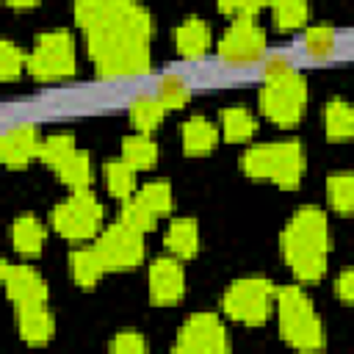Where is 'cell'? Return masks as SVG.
Segmentation results:
<instances>
[{
	"mask_svg": "<svg viewBox=\"0 0 354 354\" xmlns=\"http://www.w3.org/2000/svg\"><path fill=\"white\" fill-rule=\"evenodd\" d=\"M75 22L100 80L149 72L152 14L138 0H75Z\"/></svg>",
	"mask_w": 354,
	"mask_h": 354,
	"instance_id": "1",
	"label": "cell"
},
{
	"mask_svg": "<svg viewBox=\"0 0 354 354\" xmlns=\"http://www.w3.org/2000/svg\"><path fill=\"white\" fill-rule=\"evenodd\" d=\"M279 249L293 277L301 282H318L326 274L329 254V218L315 205H301L279 235Z\"/></svg>",
	"mask_w": 354,
	"mask_h": 354,
	"instance_id": "2",
	"label": "cell"
},
{
	"mask_svg": "<svg viewBox=\"0 0 354 354\" xmlns=\"http://www.w3.org/2000/svg\"><path fill=\"white\" fill-rule=\"evenodd\" d=\"M260 77H263V86L257 91L260 113L277 127H296L307 105V80L293 66L290 55L268 53L260 61Z\"/></svg>",
	"mask_w": 354,
	"mask_h": 354,
	"instance_id": "3",
	"label": "cell"
},
{
	"mask_svg": "<svg viewBox=\"0 0 354 354\" xmlns=\"http://www.w3.org/2000/svg\"><path fill=\"white\" fill-rule=\"evenodd\" d=\"M241 169L252 180H266L282 191H296L304 174V149L296 138L254 144L241 155Z\"/></svg>",
	"mask_w": 354,
	"mask_h": 354,
	"instance_id": "4",
	"label": "cell"
},
{
	"mask_svg": "<svg viewBox=\"0 0 354 354\" xmlns=\"http://www.w3.org/2000/svg\"><path fill=\"white\" fill-rule=\"evenodd\" d=\"M277 324L279 337L296 351H321L326 343L324 324L299 285L277 288Z\"/></svg>",
	"mask_w": 354,
	"mask_h": 354,
	"instance_id": "5",
	"label": "cell"
},
{
	"mask_svg": "<svg viewBox=\"0 0 354 354\" xmlns=\"http://www.w3.org/2000/svg\"><path fill=\"white\" fill-rule=\"evenodd\" d=\"M221 313L243 326H260L277 313V285L266 277H241L224 290Z\"/></svg>",
	"mask_w": 354,
	"mask_h": 354,
	"instance_id": "6",
	"label": "cell"
},
{
	"mask_svg": "<svg viewBox=\"0 0 354 354\" xmlns=\"http://www.w3.org/2000/svg\"><path fill=\"white\" fill-rule=\"evenodd\" d=\"M25 69L30 72V77H36L41 83H58V80L72 77L75 69H77L72 33L64 30V28L39 33L33 39L30 53H28Z\"/></svg>",
	"mask_w": 354,
	"mask_h": 354,
	"instance_id": "7",
	"label": "cell"
},
{
	"mask_svg": "<svg viewBox=\"0 0 354 354\" xmlns=\"http://www.w3.org/2000/svg\"><path fill=\"white\" fill-rule=\"evenodd\" d=\"M50 224L66 241H94L102 230V205L88 188L72 191L50 210Z\"/></svg>",
	"mask_w": 354,
	"mask_h": 354,
	"instance_id": "8",
	"label": "cell"
},
{
	"mask_svg": "<svg viewBox=\"0 0 354 354\" xmlns=\"http://www.w3.org/2000/svg\"><path fill=\"white\" fill-rule=\"evenodd\" d=\"M218 61L227 66H252L260 64L268 55L266 33L254 22V17H235L227 30L221 33V41L216 44Z\"/></svg>",
	"mask_w": 354,
	"mask_h": 354,
	"instance_id": "9",
	"label": "cell"
},
{
	"mask_svg": "<svg viewBox=\"0 0 354 354\" xmlns=\"http://www.w3.org/2000/svg\"><path fill=\"white\" fill-rule=\"evenodd\" d=\"M94 249L108 271H130L144 260V232L119 218L111 227L100 230V235L94 238Z\"/></svg>",
	"mask_w": 354,
	"mask_h": 354,
	"instance_id": "10",
	"label": "cell"
},
{
	"mask_svg": "<svg viewBox=\"0 0 354 354\" xmlns=\"http://www.w3.org/2000/svg\"><path fill=\"white\" fill-rule=\"evenodd\" d=\"M174 351L180 354H224L230 351V337L216 313H194L183 321Z\"/></svg>",
	"mask_w": 354,
	"mask_h": 354,
	"instance_id": "11",
	"label": "cell"
},
{
	"mask_svg": "<svg viewBox=\"0 0 354 354\" xmlns=\"http://www.w3.org/2000/svg\"><path fill=\"white\" fill-rule=\"evenodd\" d=\"M147 288H149V301L155 307H171L180 304L185 296V268L183 260L174 254H160L149 263L147 271Z\"/></svg>",
	"mask_w": 354,
	"mask_h": 354,
	"instance_id": "12",
	"label": "cell"
},
{
	"mask_svg": "<svg viewBox=\"0 0 354 354\" xmlns=\"http://www.w3.org/2000/svg\"><path fill=\"white\" fill-rule=\"evenodd\" d=\"M41 152V136L39 124L33 122H17L0 136V160L8 169H25L33 158Z\"/></svg>",
	"mask_w": 354,
	"mask_h": 354,
	"instance_id": "13",
	"label": "cell"
},
{
	"mask_svg": "<svg viewBox=\"0 0 354 354\" xmlns=\"http://www.w3.org/2000/svg\"><path fill=\"white\" fill-rule=\"evenodd\" d=\"M0 277H3L6 293L14 301V307H19V304H44L47 301V282L36 268L3 260L0 263Z\"/></svg>",
	"mask_w": 354,
	"mask_h": 354,
	"instance_id": "14",
	"label": "cell"
},
{
	"mask_svg": "<svg viewBox=\"0 0 354 354\" xmlns=\"http://www.w3.org/2000/svg\"><path fill=\"white\" fill-rule=\"evenodd\" d=\"M171 41H174V50L180 53V58L199 61L207 55V50L213 44V33H210V25L205 19L188 17L171 30Z\"/></svg>",
	"mask_w": 354,
	"mask_h": 354,
	"instance_id": "15",
	"label": "cell"
},
{
	"mask_svg": "<svg viewBox=\"0 0 354 354\" xmlns=\"http://www.w3.org/2000/svg\"><path fill=\"white\" fill-rule=\"evenodd\" d=\"M17 332L28 346H44L55 335V318L44 304H19Z\"/></svg>",
	"mask_w": 354,
	"mask_h": 354,
	"instance_id": "16",
	"label": "cell"
},
{
	"mask_svg": "<svg viewBox=\"0 0 354 354\" xmlns=\"http://www.w3.org/2000/svg\"><path fill=\"white\" fill-rule=\"evenodd\" d=\"M218 127L207 119V116H202V113H194V116H188L185 122H183V127H180V138H183V152L185 155H191V158H199V155H207V152H213L216 149V144H218Z\"/></svg>",
	"mask_w": 354,
	"mask_h": 354,
	"instance_id": "17",
	"label": "cell"
},
{
	"mask_svg": "<svg viewBox=\"0 0 354 354\" xmlns=\"http://www.w3.org/2000/svg\"><path fill=\"white\" fill-rule=\"evenodd\" d=\"M44 241H47V230H44V221L39 216L22 213L11 221V243H14L17 254L36 257L44 249Z\"/></svg>",
	"mask_w": 354,
	"mask_h": 354,
	"instance_id": "18",
	"label": "cell"
},
{
	"mask_svg": "<svg viewBox=\"0 0 354 354\" xmlns=\"http://www.w3.org/2000/svg\"><path fill=\"white\" fill-rule=\"evenodd\" d=\"M163 243L169 249V254L180 257V260H191L199 252V227L194 218L183 216V218H171L163 235Z\"/></svg>",
	"mask_w": 354,
	"mask_h": 354,
	"instance_id": "19",
	"label": "cell"
},
{
	"mask_svg": "<svg viewBox=\"0 0 354 354\" xmlns=\"http://www.w3.org/2000/svg\"><path fill=\"white\" fill-rule=\"evenodd\" d=\"M130 111V122L138 133H152L155 127H160L163 116H166V105L158 100L155 91H138L130 97L127 102Z\"/></svg>",
	"mask_w": 354,
	"mask_h": 354,
	"instance_id": "20",
	"label": "cell"
},
{
	"mask_svg": "<svg viewBox=\"0 0 354 354\" xmlns=\"http://www.w3.org/2000/svg\"><path fill=\"white\" fill-rule=\"evenodd\" d=\"M324 133L335 144L354 138V105L343 97H332L324 105Z\"/></svg>",
	"mask_w": 354,
	"mask_h": 354,
	"instance_id": "21",
	"label": "cell"
},
{
	"mask_svg": "<svg viewBox=\"0 0 354 354\" xmlns=\"http://www.w3.org/2000/svg\"><path fill=\"white\" fill-rule=\"evenodd\" d=\"M69 271H72V279H75L83 290H91V288L102 279V274H105L108 268H105L102 257L97 254V249H94V243H91V246L72 249V254H69Z\"/></svg>",
	"mask_w": 354,
	"mask_h": 354,
	"instance_id": "22",
	"label": "cell"
},
{
	"mask_svg": "<svg viewBox=\"0 0 354 354\" xmlns=\"http://www.w3.org/2000/svg\"><path fill=\"white\" fill-rule=\"evenodd\" d=\"M257 133V119L252 111L241 105H230L221 111V138L230 144H243Z\"/></svg>",
	"mask_w": 354,
	"mask_h": 354,
	"instance_id": "23",
	"label": "cell"
},
{
	"mask_svg": "<svg viewBox=\"0 0 354 354\" xmlns=\"http://www.w3.org/2000/svg\"><path fill=\"white\" fill-rule=\"evenodd\" d=\"M122 158L136 171H147L158 163V144L149 138V133H130L122 138Z\"/></svg>",
	"mask_w": 354,
	"mask_h": 354,
	"instance_id": "24",
	"label": "cell"
},
{
	"mask_svg": "<svg viewBox=\"0 0 354 354\" xmlns=\"http://www.w3.org/2000/svg\"><path fill=\"white\" fill-rule=\"evenodd\" d=\"M326 202L335 213H354V171H329L326 174Z\"/></svg>",
	"mask_w": 354,
	"mask_h": 354,
	"instance_id": "25",
	"label": "cell"
},
{
	"mask_svg": "<svg viewBox=\"0 0 354 354\" xmlns=\"http://www.w3.org/2000/svg\"><path fill=\"white\" fill-rule=\"evenodd\" d=\"M58 180L64 185H69L72 191H80V188H88L91 180H94V166H91V158L86 149H75L58 169H55Z\"/></svg>",
	"mask_w": 354,
	"mask_h": 354,
	"instance_id": "26",
	"label": "cell"
},
{
	"mask_svg": "<svg viewBox=\"0 0 354 354\" xmlns=\"http://www.w3.org/2000/svg\"><path fill=\"white\" fill-rule=\"evenodd\" d=\"M155 94L166 105V111H177V108H185L188 105V100H191V83L180 72H163L155 80Z\"/></svg>",
	"mask_w": 354,
	"mask_h": 354,
	"instance_id": "27",
	"label": "cell"
},
{
	"mask_svg": "<svg viewBox=\"0 0 354 354\" xmlns=\"http://www.w3.org/2000/svg\"><path fill=\"white\" fill-rule=\"evenodd\" d=\"M102 177H105V188H108L111 196L124 202V199H130L136 194V169L124 158L108 160L102 166Z\"/></svg>",
	"mask_w": 354,
	"mask_h": 354,
	"instance_id": "28",
	"label": "cell"
},
{
	"mask_svg": "<svg viewBox=\"0 0 354 354\" xmlns=\"http://www.w3.org/2000/svg\"><path fill=\"white\" fill-rule=\"evenodd\" d=\"M301 47L310 58L315 61H326L337 53V30L332 25H313L304 28L301 33Z\"/></svg>",
	"mask_w": 354,
	"mask_h": 354,
	"instance_id": "29",
	"label": "cell"
},
{
	"mask_svg": "<svg viewBox=\"0 0 354 354\" xmlns=\"http://www.w3.org/2000/svg\"><path fill=\"white\" fill-rule=\"evenodd\" d=\"M268 8H271V19L279 30H301L310 19L307 0H274Z\"/></svg>",
	"mask_w": 354,
	"mask_h": 354,
	"instance_id": "30",
	"label": "cell"
},
{
	"mask_svg": "<svg viewBox=\"0 0 354 354\" xmlns=\"http://www.w3.org/2000/svg\"><path fill=\"white\" fill-rule=\"evenodd\" d=\"M133 196H136L147 210H152L158 218L166 216V213H171V205H174L171 185H169L166 180H149V183H144Z\"/></svg>",
	"mask_w": 354,
	"mask_h": 354,
	"instance_id": "31",
	"label": "cell"
},
{
	"mask_svg": "<svg viewBox=\"0 0 354 354\" xmlns=\"http://www.w3.org/2000/svg\"><path fill=\"white\" fill-rule=\"evenodd\" d=\"M75 149H77V144H75V136H72V133H53V136H47V138L41 141L39 158L55 171Z\"/></svg>",
	"mask_w": 354,
	"mask_h": 354,
	"instance_id": "32",
	"label": "cell"
},
{
	"mask_svg": "<svg viewBox=\"0 0 354 354\" xmlns=\"http://www.w3.org/2000/svg\"><path fill=\"white\" fill-rule=\"evenodd\" d=\"M25 64H28V53H22V47H17L14 41L3 39L0 41V80H6V83L17 80L25 69Z\"/></svg>",
	"mask_w": 354,
	"mask_h": 354,
	"instance_id": "33",
	"label": "cell"
},
{
	"mask_svg": "<svg viewBox=\"0 0 354 354\" xmlns=\"http://www.w3.org/2000/svg\"><path fill=\"white\" fill-rule=\"evenodd\" d=\"M119 218H122V221H127L130 227L141 230V232H149V230H155V224H158V216H155L152 210H147L136 196H130V199H124V202H122Z\"/></svg>",
	"mask_w": 354,
	"mask_h": 354,
	"instance_id": "34",
	"label": "cell"
},
{
	"mask_svg": "<svg viewBox=\"0 0 354 354\" xmlns=\"http://www.w3.org/2000/svg\"><path fill=\"white\" fill-rule=\"evenodd\" d=\"M108 348L113 354H144L147 351V340L136 329H122V332H116V337L111 340Z\"/></svg>",
	"mask_w": 354,
	"mask_h": 354,
	"instance_id": "35",
	"label": "cell"
},
{
	"mask_svg": "<svg viewBox=\"0 0 354 354\" xmlns=\"http://www.w3.org/2000/svg\"><path fill=\"white\" fill-rule=\"evenodd\" d=\"M218 11L227 17H257V11L263 8L260 0H216Z\"/></svg>",
	"mask_w": 354,
	"mask_h": 354,
	"instance_id": "36",
	"label": "cell"
},
{
	"mask_svg": "<svg viewBox=\"0 0 354 354\" xmlns=\"http://www.w3.org/2000/svg\"><path fill=\"white\" fill-rule=\"evenodd\" d=\"M335 293L343 304H354V266L351 268H343L335 279Z\"/></svg>",
	"mask_w": 354,
	"mask_h": 354,
	"instance_id": "37",
	"label": "cell"
},
{
	"mask_svg": "<svg viewBox=\"0 0 354 354\" xmlns=\"http://www.w3.org/2000/svg\"><path fill=\"white\" fill-rule=\"evenodd\" d=\"M6 6H11V8H33V6H39V0H6Z\"/></svg>",
	"mask_w": 354,
	"mask_h": 354,
	"instance_id": "38",
	"label": "cell"
},
{
	"mask_svg": "<svg viewBox=\"0 0 354 354\" xmlns=\"http://www.w3.org/2000/svg\"><path fill=\"white\" fill-rule=\"evenodd\" d=\"M260 3H263V6H271V3H274V0H260Z\"/></svg>",
	"mask_w": 354,
	"mask_h": 354,
	"instance_id": "39",
	"label": "cell"
}]
</instances>
